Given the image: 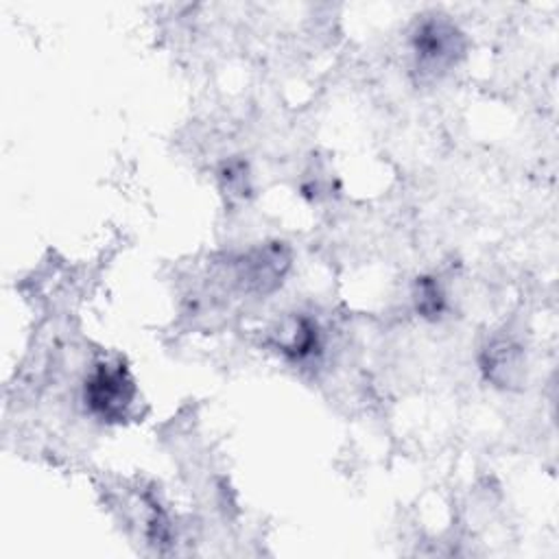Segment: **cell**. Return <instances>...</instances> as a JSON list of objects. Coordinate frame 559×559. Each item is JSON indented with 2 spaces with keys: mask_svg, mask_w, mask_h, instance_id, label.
<instances>
[{
  "mask_svg": "<svg viewBox=\"0 0 559 559\" xmlns=\"http://www.w3.org/2000/svg\"><path fill=\"white\" fill-rule=\"evenodd\" d=\"M135 384L129 369L116 362H98L90 373L83 391V400L92 415L103 421H122L133 404Z\"/></svg>",
  "mask_w": 559,
  "mask_h": 559,
  "instance_id": "obj_1",
  "label": "cell"
},
{
  "mask_svg": "<svg viewBox=\"0 0 559 559\" xmlns=\"http://www.w3.org/2000/svg\"><path fill=\"white\" fill-rule=\"evenodd\" d=\"M463 55V35L448 20H424L413 33L415 68L424 76H439L448 72Z\"/></svg>",
  "mask_w": 559,
  "mask_h": 559,
  "instance_id": "obj_2",
  "label": "cell"
},
{
  "mask_svg": "<svg viewBox=\"0 0 559 559\" xmlns=\"http://www.w3.org/2000/svg\"><path fill=\"white\" fill-rule=\"evenodd\" d=\"M480 367L485 378L496 386H511L522 380L524 373V354L522 347L507 336H498L485 345L480 356Z\"/></svg>",
  "mask_w": 559,
  "mask_h": 559,
  "instance_id": "obj_3",
  "label": "cell"
},
{
  "mask_svg": "<svg viewBox=\"0 0 559 559\" xmlns=\"http://www.w3.org/2000/svg\"><path fill=\"white\" fill-rule=\"evenodd\" d=\"M288 266V255L284 253L282 247H264L258 251H251L242 262L238 277L245 288L258 290V293H269L273 290Z\"/></svg>",
  "mask_w": 559,
  "mask_h": 559,
  "instance_id": "obj_4",
  "label": "cell"
},
{
  "mask_svg": "<svg viewBox=\"0 0 559 559\" xmlns=\"http://www.w3.org/2000/svg\"><path fill=\"white\" fill-rule=\"evenodd\" d=\"M280 349L290 360H306L314 356L321 347V332L317 323L308 317H295L282 332H280Z\"/></svg>",
  "mask_w": 559,
  "mask_h": 559,
  "instance_id": "obj_5",
  "label": "cell"
},
{
  "mask_svg": "<svg viewBox=\"0 0 559 559\" xmlns=\"http://www.w3.org/2000/svg\"><path fill=\"white\" fill-rule=\"evenodd\" d=\"M415 308L421 317H428V319H435L443 312L445 308V295L439 286V282H435L432 277H421L417 282V288H415Z\"/></svg>",
  "mask_w": 559,
  "mask_h": 559,
  "instance_id": "obj_6",
  "label": "cell"
}]
</instances>
